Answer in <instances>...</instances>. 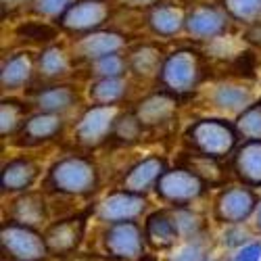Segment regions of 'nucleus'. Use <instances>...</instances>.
<instances>
[{
  "mask_svg": "<svg viewBox=\"0 0 261 261\" xmlns=\"http://www.w3.org/2000/svg\"><path fill=\"white\" fill-rule=\"evenodd\" d=\"M100 184V173L96 163L86 155H65L57 159L44 176L46 192L67 199H82L96 192Z\"/></svg>",
  "mask_w": 261,
  "mask_h": 261,
  "instance_id": "f257e3e1",
  "label": "nucleus"
},
{
  "mask_svg": "<svg viewBox=\"0 0 261 261\" xmlns=\"http://www.w3.org/2000/svg\"><path fill=\"white\" fill-rule=\"evenodd\" d=\"M236 127L224 117H201L192 121L184 134V142L190 153L222 161L234 155L238 142Z\"/></svg>",
  "mask_w": 261,
  "mask_h": 261,
  "instance_id": "f03ea898",
  "label": "nucleus"
},
{
  "mask_svg": "<svg viewBox=\"0 0 261 261\" xmlns=\"http://www.w3.org/2000/svg\"><path fill=\"white\" fill-rule=\"evenodd\" d=\"M203 82V57L194 48H178L167 53L157 84L173 96H188Z\"/></svg>",
  "mask_w": 261,
  "mask_h": 261,
  "instance_id": "7ed1b4c3",
  "label": "nucleus"
},
{
  "mask_svg": "<svg viewBox=\"0 0 261 261\" xmlns=\"http://www.w3.org/2000/svg\"><path fill=\"white\" fill-rule=\"evenodd\" d=\"M0 249L9 261H46L50 257L44 232L7 220L0 226Z\"/></svg>",
  "mask_w": 261,
  "mask_h": 261,
  "instance_id": "20e7f679",
  "label": "nucleus"
},
{
  "mask_svg": "<svg viewBox=\"0 0 261 261\" xmlns=\"http://www.w3.org/2000/svg\"><path fill=\"white\" fill-rule=\"evenodd\" d=\"M153 192L167 207H190L207 192V184L192 169L184 165H176V167H167V171L159 178Z\"/></svg>",
  "mask_w": 261,
  "mask_h": 261,
  "instance_id": "39448f33",
  "label": "nucleus"
},
{
  "mask_svg": "<svg viewBox=\"0 0 261 261\" xmlns=\"http://www.w3.org/2000/svg\"><path fill=\"white\" fill-rule=\"evenodd\" d=\"M123 113V107H107V105H90L86 107L75 119L73 140L82 148H98L109 138H113V129Z\"/></svg>",
  "mask_w": 261,
  "mask_h": 261,
  "instance_id": "423d86ee",
  "label": "nucleus"
},
{
  "mask_svg": "<svg viewBox=\"0 0 261 261\" xmlns=\"http://www.w3.org/2000/svg\"><path fill=\"white\" fill-rule=\"evenodd\" d=\"M261 199L245 184L224 186L213 199V220L222 226H243L255 217Z\"/></svg>",
  "mask_w": 261,
  "mask_h": 261,
  "instance_id": "0eeeda50",
  "label": "nucleus"
},
{
  "mask_svg": "<svg viewBox=\"0 0 261 261\" xmlns=\"http://www.w3.org/2000/svg\"><path fill=\"white\" fill-rule=\"evenodd\" d=\"M102 251L113 261H140L146 255V238L138 222L105 226L100 234Z\"/></svg>",
  "mask_w": 261,
  "mask_h": 261,
  "instance_id": "6e6552de",
  "label": "nucleus"
},
{
  "mask_svg": "<svg viewBox=\"0 0 261 261\" xmlns=\"http://www.w3.org/2000/svg\"><path fill=\"white\" fill-rule=\"evenodd\" d=\"M148 201L142 194L127 192L123 188H115L107 192L105 197L94 205V217L105 224H123V222H138L142 215H148Z\"/></svg>",
  "mask_w": 261,
  "mask_h": 261,
  "instance_id": "1a4fd4ad",
  "label": "nucleus"
},
{
  "mask_svg": "<svg viewBox=\"0 0 261 261\" xmlns=\"http://www.w3.org/2000/svg\"><path fill=\"white\" fill-rule=\"evenodd\" d=\"M113 15V7L109 0H75L71 9L65 13L57 25L61 32L84 36L96 30H102Z\"/></svg>",
  "mask_w": 261,
  "mask_h": 261,
  "instance_id": "9d476101",
  "label": "nucleus"
},
{
  "mask_svg": "<svg viewBox=\"0 0 261 261\" xmlns=\"http://www.w3.org/2000/svg\"><path fill=\"white\" fill-rule=\"evenodd\" d=\"M232 17L220 3L194 5L186 15V34L197 42H213L228 34Z\"/></svg>",
  "mask_w": 261,
  "mask_h": 261,
  "instance_id": "9b49d317",
  "label": "nucleus"
},
{
  "mask_svg": "<svg viewBox=\"0 0 261 261\" xmlns=\"http://www.w3.org/2000/svg\"><path fill=\"white\" fill-rule=\"evenodd\" d=\"M86 215H69V217H61V220L50 222L44 228V238L50 251V257H61L67 259L77 253V249L84 243L86 236Z\"/></svg>",
  "mask_w": 261,
  "mask_h": 261,
  "instance_id": "f8f14e48",
  "label": "nucleus"
},
{
  "mask_svg": "<svg viewBox=\"0 0 261 261\" xmlns=\"http://www.w3.org/2000/svg\"><path fill=\"white\" fill-rule=\"evenodd\" d=\"M127 48V36L123 32L117 30H96L90 34L77 36L75 42L71 44V55L73 61L77 63H92L96 59L115 55V53H123Z\"/></svg>",
  "mask_w": 261,
  "mask_h": 261,
  "instance_id": "ddd939ff",
  "label": "nucleus"
},
{
  "mask_svg": "<svg viewBox=\"0 0 261 261\" xmlns=\"http://www.w3.org/2000/svg\"><path fill=\"white\" fill-rule=\"evenodd\" d=\"M5 211H7V222L30 226L36 230L46 228L50 222L48 201L44 197V192H38V190H28L11 197Z\"/></svg>",
  "mask_w": 261,
  "mask_h": 261,
  "instance_id": "4468645a",
  "label": "nucleus"
},
{
  "mask_svg": "<svg viewBox=\"0 0 261 261\" xmlns=\"http://www.w3.org/2000/svg\"><path fill=\"white\" fill-rule=\"evenodd\" d=\"M42 167L40 163L30 155H19L3 163L0 169V192L15 197V194L28 192L34 188V184L40 180Z\"/></svg>",
  "mask_w": 261,
  "mask_h": 261,
  "instance_id": "2eb2a0df",
  "label": "nucleus"
},
{
  "mask_svg": "<svg viewBox=\"0 0 261 261\" xmlns=\"http://www.w3.org/2000/svg\"><path fill=\"white\" fill-rule=\"evenodd\" d=\"M178 105H180L178 96H173L165 90H155V92L142 96L134 105V113L146 129H157V127H163L176 119Z\"/></svg>",
  "mask_w": 261,
  "mask_h": 261,
  "instance_id": "dca6fc26",
  "label": "nucleus"
},
{
  "mask_svg": "<svg viewBox=\"0 0 261 261\" xmlns=\"http://www.w3.org/2000/svg\"><path fill=\"white\" fill-rule=\"evenodd\" d=\"M63 129H65V119L61 115L34 111L30 113L23 127L15 136V144L19 148H36L59 138L63 134Z\"/></svg>",
  "mask_w": 261,
  "mask_h": 261,
  "instance_id": "f3484780",
  "label": "nucleus"
},
{
  "mask_svg": "<svg viewBox=\"0 0 261 261\" xmlns=\"http://www.w3.org/2000/svg\"><path fill=\"white\" fill-rule=\"evenodd\" d=\"M167 171V161L161 155H146L142 159H138L134 165H129L119 182V188L134 192V194H146L150 190H155L159 178Z\"/></svg>",
  "mask_w": 261,
  "mask_h": 261,
  "instance_id": "a211bd4d",
  "label": "nucleus"
},
{
  "mask_svg": "<svg viewBox=\"0 0 261 261\" xmlns=\"http://www.w3.org/2000/svg\"><path fill=\"white\" fill-rule=\"evenodd\" d=\"M32 107L42 113H53V115H65L80 102V90L77 86L67 82H57V84H42L40 88L32 92Z\"/></svg>",
  "mask_w": 261,
  "mask_h": 261,
  "instance_id": "6ab92c4d",
  "label": "nucleus"
},
{
  "mask_svg": "<svg viewBox=\"0 0 261 261\" xmlns=\"http://www.w3.org/2000/svg\"><path fill=\"white\" fill-rule=\"evenodd\" d=\"M36 75V55L28 48H19L7 55L0 65V86L5 92L23 90Z\"/></svg>",
  "mask_w": 261,
  "mask_h": 261,
  "instance_id": "aec40b11",
  "label": "nucleus"
},
{
  "mask_svg": "<svg viewBox=\"0 0 261 261\" xmlns=\"http://www.w3.org/2000/svg\"><path fill=\"white\" fill-rule=\"evenodd\" d=\"M142 230H144L146 245L153 251H171L182 241L169 207L150 211L148 215H144Z\"/></svg>",
  "mask_w": 261,
  "mask_h": 261,
  "instance_id": "412c9836",
  "label": "nucleus"
},
{
  "mask_svg": "<svg viewBox=\"0 0 261 261\" xmlns=\"http://www.w3.org/2000/svg\"><path fill=\"white\" fill-rule=\"evenodd\" d=\"M73 55L63 44H48L36 55V75L44 84L63 82L73 69Z\"/></svg>",
  "mask_w": 261,
  "mask_h": 261,
  "instance_id": "4be33fe9",
  "label": "nucleus"
},
{
  "mask_svg": "<svg viewBox=\"0 0 261 261\" xmlns=\"http://www.w3.org/2000/svg\"><path fill=\"white\" fill-rule=\"evenodd\" d=\"M255 92L245 82H220L209 92V102L226 115H241L249 105H253Z\"/></svg>",
  "mask_w": 261,
  "mask_h": 261,
  "instance_id": "5701e85b",
  "label": "nucleus"
},
{
  "mask_svg": "<svg viewBox=\"0 0 261 261\" xmlns=\"http://www.w3.org/2000/svg\"><path fill=\"white\" fill-rule=\"evenodd\" d=\"M125 57H127L129 73L136 80H144V82L155 80L157 82L167 53L159 44H155V42H142V44L127 48Z\"/></svg>",
  "mask_w": 261,
  "mask_h": 261,
  "instance_id": "b1692460",
  "label": "nucleus"
},
{
  "mask_svg": "<svg viewBox=\"0 0 261 261\" xmlns=\"http://www.w3.org/2000/svg\"><path fill=\"white\" fill-rule=\"evenodd\" d=\"M232 171L238 184L261 188V140H243L232 155Z\"/></svg>",
  "mask_w": 261,
  "mask_h": 261,
  "instance_id": "393cba45",
  "label": "nucleus"
},
{
  "mask_svg": "<svg viewBox=\"0 0 261 261\" xmlns=\"http://www.w3.org/2000/svg\"><path fill=\"white\" fill-rule=\"evenodd\" d=\"M186 15H188V11H184L178 5L161 3L150 11H146L144 23L153 36L169 40V38H176L178 34L186 32Z\"/></svg>",
  "mask_w": 261,
  "mask_h": 261,
  "instance_id": "a878e982",
  "label": "nucleus"
},
{
  "mask_svg": "<svg viewBox=\"0 0 261 261\" xmlns=\"http://www.w3.org/2000/svg\"><path fill=\"white\" fill-rule=\"evenodd\" d=\"M129 80L127 77H107V80H92L88 84V98L92 105H107V107H123L129 94Z\"/></svg>",
  "mask_w": 261,
  "mask_h": 261,
  "instance_id": "bb28decb",
  "label": "nucleus"
},
{
  "mask_svg": "<svg viewBox=\"0 0 261 261\" xmlns=\"http://www.w3.org/2000/svg\"><path fill=\"white\" fill-rule=\"evenodd\" d=\"M59 25L46 19H28L21 21L15 28V38L21 42H28V44H36V46H48L55 44V40L59 38Z\"/></svg>",
  "mask_w": 261,
  "mask_h": 261,
  "instance_id": "cd10ccee",
  "label": "nucleus"
},
{
  "mask_svg": "<svg viewBox=\"0 0 261 261\" xmlns=\"http://www.w3.org/2000/svg\"><path fill=\"white\" fill-rule=\"evenodd\" d=\"M30 117V105L19 98H3L0 100V136L15 138Z\"/></svg>",
  "mask_w": 261,
  "mask_h": 261,
  "instance_id": "c85d7f7f",
  "label": "nucleus"
},
{
  "mask_svg": "<svg viewBox=\"0 0 261 261\" xmlns=\"http://www.w3.org/2000/svg\"><path fill=\"white\" fill-rule=\"evenodd\" d=\"M90 80H107V77H127L129 67H127V57L123 53H115L102 59H96L86 65Z\"/></svg>",
  "mask_w": 261,
  "mask_h": 261,
  "instance_id": "c756f323",
  "label": "nucleus"
},
{
  "mask_svg": "<svg viewBox=\"0 0 261 261\" xmlns=\"http://www.w3.org/2000/svg\"><path fill=\"white\" fill-rule=\"evenodd\" d=\"M144 134H146V127L136 117L134 109H125V111L119 115L117 123H115L113 140L119 142V144H125V146H132V144L140 142Z\"/></svg>",
  "mask_w": 261,
  "mask_h": 261,
  "instance_id": "7c9ffc66",
  "label": "nucleus"
},
{
  "mask_svg": "<svg viewBox=\"0 0 261 261\" xmlns=\"http://www.w3.org/2000/svg\"><path fill=\"white\" fill-rule=\"evenodd\" d=\"M234 127L241 140H261V96L234 119Z\"/></svg>",
  "mask_w": 261,
  "mask_h": 261,
  "instance_id": "2f4dec72",
  "label": "nucleus"
},
{
  "mask_svg": "<svg viewBox=\"0 0 261 261\" xmlns=\"http://www.w3.org/2000/svg\"><path fill=\"white\" fill-rule=\"evenodd\" d=\"M165 261H209V245L205 234L180 241L167 253Z\"/></svg>",
  "mask_w": 261,
  "mask_h": 261,
  "instance_id": "473e14b6",
  "label": "nucleus"
},
{
  "mask_svg": "<svg viewBox=\"0 0 261 261\" xmlns=\"http://www.w3.org/2000/svg\"><path fill=\"white\" fill-rule=\"evenodd\" d=\"M169 211L173 215V222L178 226L182 241L205 234V220L199 211H194L190 207H169Z\"/></svg>",
  "mask_w": 261,
  "mask_h": 261,
  "instance_id": "72a5a7b5",
  "label": "nucleus"
},
{
  "mask_svg": "<svg viewBox=\"0 0 261 261\" xmlns=\"http://www.w3.org/2000/svg\"><path fill=\"white\" fill-rule=\"evenodd\" d=\"M220 5L236 23L251 25L261 19V0H220Z\"/></svg>",
  "mask_w": 261,
  "mask_h": 261,
  "instance_id": "f704fd0d",
  "label": "nucleus"
},
{
  "mask_svg": "<svg viewBox=\"0 0 261 261\" xmlns=\"http://www.w3.org/2000/svg\"><path fill=\"white\" fill-rule=\"evenodd\" d=\"M188 155H190V159H188V163L184 167L192 169L197 176H201L207 186L222 184V165H220V161L197 155V153H190V150H188Z\"/></svg>",
  "mask_w": 261,
  "mask_h": 261,
  "instance_id": "c9c22d12",
  "label": "nucleus"
},
{
  "mask_svg": "<svg viewBox=\"0 0 261 261\" xmlns=\"http://www.w3.org/2000/svg\"><path fill=\"white\" fill-rule=\"evenodd\" d=\"M75 0H34V5L30 7V13L36 15L38 19H46V21H57L71 9Z\"/></svg>",
  "mask_w": 261,
  "mask_h": 261,
  "instance_id": "e433bc0d",
  "label": "nucleus"
},
{
  "mask_svg": "<svg viewBox=\"0 0 261 261\" xmlns=\"http://www.w3.org/2000/svg\"><path fill=\"white\" fill-rule=\"evenodd\" d=\"M230 69L234 71L236 77L247 80V77H255L257 71V57L253 50H241L230 59Z\"/></svg>",
  "mask_w": 261,
  "mask_h": 261,
  "instance_id": "4c0bfd02",
  "label": "nucleus"
},
{
  "mask_svg": "<svg viewBox=\"0 0 261 261\" xmlns=\"http://www.w3.org/2000/svg\"><path fill=\"white\" fill-rule=\"evenodd\" d=\"M253 243V236H251V230H247V224L243 226H226L224 234H222V245L224 247H230L234 251H238L241 247Z\"/></svg>",
  "mask_w": 261,
  "mask_h": 261,
  "instance_id": "58836bf2",
  "label": "nucleus"
},
{
  "mask_svg": "<svg viewBox=\"0 0 261 261\" xmlns=\"http://www.w3.org/2000/svg\"><path fill=\"white\" fill-rule=\"evenodd\" d=\"M230 261H261V241H253L234 251Z\"/></svg>",
  "mask_w": 261,
  "mask_h": 261,
  "instance_id": "ea45409f",
  "label": "nucleus"
},
{
  "mask_svg": "<svg viewBox=\"0 0 261 261\" xmlns=\"http://www.w3.org/2000/svg\"><path fill=\"white\" fill-rule=\"evenodd\" d=\"M243 42H245V44H249L251 48L261 50V19L255 21V23H251V25H245Z\"/></svg>",
  "mask_w": 261,
  "mask_h": 261,
  "instance_id": "a19ab883",
  "label": "nucleus"
},
{
  "mask_svg": "<svg viewBox=\"0 0 261 261\" xmlns=\"http://www.w3.org/2000/svg\"><path fill=\"white\" fill-rule=\"evenodd\" d=\"M123 7L127 9H136V11H150L153 7L165 3V0H121Z\"/></svg>",
  "mask_w": 261,
  "mask_h": 261,
  "instance_id": "79ce46f5",
  "label": "nucleus"
},
{
  "mask_svg": "<svg viewBox=\"0 0 261 261\" xmlns=\"http://www.w3.org/2000/svg\"><path fill=\"white\" fill-rule=\"evenodd\" d=\"M0 5H3V13L7 15V11L17 13V11H23L25 7L30 9L34 5V0H0Z\"/></svg>",
  "mask_w": 261,
  "mask_h": 261,
  "instance_id": "37998d69",
  "label": "nucleus"
},
{
  "mask_svg": "<svg viewBox=\"0 0 261 261\" xmlns=\"http://www.w3.org/2000/svg\"><path fill=\"white\" fill-rule=\"evenodd\" d=\"M253 228H255L257 234H261V203H259V207L255 211V217H253Z\"/></svg>",
  "mask_w": 261,
  "mask_h": 261,
  "instance_id": "c03bdc74",
  "label": "nucleus"
},
{
  "mask_svg": "<svg viewBox=\"0 0 261 261\" xmlns=\"http://www.w3.org/2000/svg\"><path fill=\"white\" fill-rule=\"evenodd\" d=\"M140 261H157V259H155V257H153V255H144V257H142V259H140Z\"/></svg>",
  "mask_w": 261,
  "mask_h": 261,
  "instance_id": "a18cd8bd",
  "label": "nucleus"
}]
</instances>
